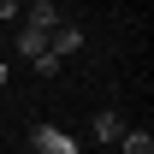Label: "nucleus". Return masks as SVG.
<instances>
[{"label":"nucleus","mask_w":154,"mask_h":154,"mask_svg":"<svg viewBox=\"0 0 154 154\" xmlns=\"http://www.w3.org/2000/svg\"><path fill=\"white\" fill-rule=\"evenodd\" d=\"M30 148L36 154H77V142L65 131H54V125H36V131H30Z\"/></svg>","instance_id":"1"},{"label":"nucleus","mask_w":154,"mask_h":154,"mask_svg":"<svg viewBox=\"0 0 154 154\" xmlns=\"http://www.w3.org/2000/svg\"><path fill=\"white\" fill-rule=\"evenodd\" d=\"M30 65H36V77H54V71H59V65H65V59H54V54H48V48H42V54H36V59H30Z\"/></svg>","instance_id":"7"},{"label":"nucleus","mask_w":154,"mask_h":154,"mask_svg":"<svg viewBox=\"0 0 154 154\" xmlns=\"http://www.w3.org/2000/svg\"><path fill=\"white\" fill-rule=\"evenodd\" d=\"M42 48H48V30H30V24H24V30H18V54H24V59H36Z\"/></svg>","instance_id":"5"},{"label":"nucleus","mask_w":154,"mask_h":154,"mask_svg":"<svg viewBox=\"0 0 154 154\" xmlns=\"http://www.w3.org/2000/svg\"><path fill=\"white\" fill-rule=\"evenodd\" d=\"M77 48H83V30H71V24H54V30H48V54L54 59H71Z\"/></svg>","instance_id":"2"},{"label":"nucleus","mask_w":154,"mask_h":154,"mask_svg":"<svg viewBox=\"0 0 154 154\" xmlns=\"http://www.w3.org/2000/svg\"><path fill=\"white\" fill-rule=\"evenodd\" d=\"M119 148H125V154H154V136H148V131H125Z\"/></svg>","instance_id":"6"},{"label":"nucleus","mask_w":154,"mask_h":154,"mask_svg":"<svg viewBox=\"0 0 154 154\" xmlns=\"http://www.w3.org/2000/svg\"><path fill=\"white\" fill-rule=\"evenodd\" d=\"M0 89H6V65H0Z\"/></svg>","instance_id":"9"},{"label":"nucleus","mask_w":154,"mask_h":154,"mask_svg":"<svg viewBox=\"0 0 154 154\" xmlns=\"http://www.w3.org/2000/svg\"><path fill=\"white\" fill-rule=\"evenodd\" d=\"M24 24H30V30H54V24H59V6H54V0H30V6H24Z\"/></svg>","instance_id":"3"},{"label":"nucleus","mask_w":154,"mask_h":154,"mask_svg":"<svg viewBox=\"0 0 154 154\" xmlns=\"http://www.w3.org/2000/svg\"><path fill=\"white\" fill-rule=\"evenodd\" d=\"M125 136V119L119 113H95V142H119Z\"/></svg>","instance_id":"4"},{"label":"nucleus","mask_w":154,"mask_h":154,"mask_svg":"<svg viewBox=\"0 0 154 154\" xmlns=\"http://www.w3.org/2000/svg\"><path fill=\"white\" fill-rule=\"evenodd\" d=\"M18 12H24L18 0H0V24H6V18H18Z\"/></svg>","instance_id":"8"}]
</instances>
